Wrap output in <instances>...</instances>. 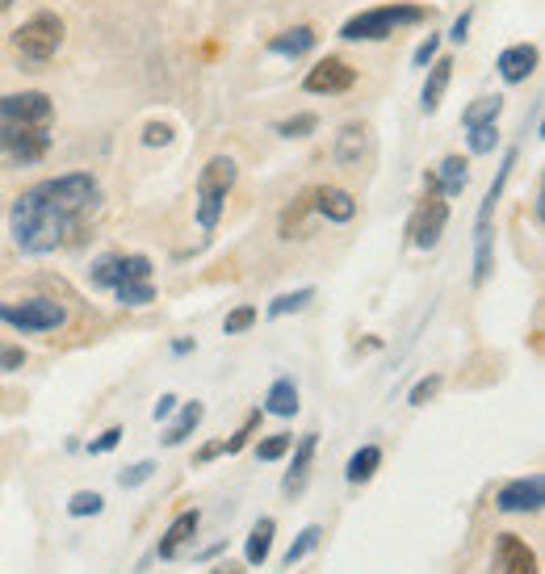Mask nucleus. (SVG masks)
<instances>
[{
	"instance_id": "obj_1",
	"label": "nucleus",
	"mask_w": 545,
	"mask_h": 574,
	"mask_svg": "<svg viewBox=\"0 0 545 574\" xmlns=\"http://www.w3.org/2000/svg\"><path fill=\"white\" fill-rule=\"evenodd\" d=\"M97 201H101V185L88 172H68V176L29 185L9 210L13 244L26 256L59 252L76 235V227L97 210Z\"/></svg>"
},
{
	"instance_id": "obj_2",
	"label": "nucleus",
	"mask_w": 545,
	"mask_h": 574,
	"mask_svg": "<svg viewBox=\"0 0 545 574\" xmlns=\"http://www.w3.org/2000/svg\"><path fill=\"white\" fill-rule=\"evenodd\" d=\"M55 106L47 93H0V151L13 164H38L51 147Z\"/></svg>"
},
{
	"instance_id": "obj_3",
	"label": "nucleus",
	"mask_w": 545,
	"mask_h": 574,
	"mask_svg": "<svg viewBox=\"0 0 545 574\" xmlns=\"http://www.w3.org/2000/svg\"><path fill=\"white\" fill-rule=\"evenodd\" d=\"M420 22H428V9H420V4H378V9H365V13L349 17L340 26V38L378 42V38H390L399 26H420Z\"/></svg>"
},
{
	"instance_id": "obj_4",
	"label": "nucleus",
	"mask_w": 545,
	"mask_h": 574,
	"mask_svg": "<svg viewBox=\"0 0 545 574\" xmlns=\"http://www.w3.org/2000/svg\"><path fill=\"white\" fill-rule=\"evenodd\" d=\"M231 185H235V160L231 156H215L210 164L202 168V176H197V222H202V231H215L218 227Z\"/></svg>"
},
{
	"instance_id": "obj_5",
	"label": "nucleus",
	"mask_w": 545,
	"mask_h": 574,
	"mask_svg": "<svg viewBox=\"0 0 545 574\" xmlns=\"http://www.w3.org/2000/svg\"><path fill=\"white\" fill-rule=\"evenodd\" d=\"M63 47V22L55 13H34L29 22L13 29V51L29 63H47Z\"/></svg>"
},
{
	"instance_id": "obj_6",
	"label": "nucleus",
	"mask_w": 545,
	"mask_h": 574,
	"mask_svg": "<svg viewBox=\"0 0 545 574\" xmlns=\"http://www.w3.org/2000/svg\"><path fill=\"white\" fill-rule=\"evenodd\" d=\"M445 222H449V197L436 190V176H424V201L415 206V219H411V247L420 252H433L445 235Z\"/></svg>"
},
{
	"instance_id": "obj_7",
	"label": "nucleus",
	"mask_w": 545,
	"mask_h": 574,
	"mask_svg": "<svg viewBox=\"0 0 545 574\" xmlns=\"http://www.w3.org/2000/svg\"><path fill=\"white\" fill-rule=\"evenodd\" d=\"M0 323L17 331H59L68 323L63 302L55 298H26V302H0Z\"/></svg>"
},
{
	"instance_id": "obj_8",
	"label": "nucleus",
	"mask_w": 545,
	"mask_h": 574,
	"mask_svg": "<svg viewBox=\"0 0 545 574\" xmlns=\"http://www.w3.org/2000/svg\"><path fill=\"white\" fill-rule=\"evenodd\" d=\"M356 84V68H349L344 59H324V63H315L311 72H306V81L302 88L306 93H315V97H336V93H349Z\"/></svg>"
},
{
	"instance_id": "obj_9",
	"label": "nucleus",
	"mask_w": 545,
	"mask_h": 574,
	"mask_svg": "<svg viewBox=\"0 0 545 574\" xmlns=\"http://www.w3.org/2000/svg\"><path fill=\"white\" fill-rule=\"evenodd\" d=\"M542 503H545V478L542 474L517 478V483H508L504 491L495 494V508H499V512H542Z\"/></svg>"
},
{
	"instance_id": "obj_10",
	"label": "nucleus",
	"mask_w": 545,
	"mask_h": 574,
	"mask_svg": "<svg viewBox=\"0 0 545 574\" xmlns=\"http://www.w3.org/2000/svg\"><path fill=\"white\" fill-rule=\"evenodd\" d=\"M495 574H537V553L524 546L520 537L504 533L495 541Z\"/></svg>"
},
{
	"instance_id": "obj_11",
	"label": "nucleus",
	"mask_w": 545,
	"mask_h": 574,
	"mask_svg": "<svg viewBox=\"0 0 545 574\" xmlns=\"http://www.w3.org/2000/svg\"><path fill=\"white\" fill-rule=\"evenodd\" d=\"M537 63H542V51L533 47V42H517V47H508L504 56H499V76L504 84H524L533 72H537Z\"/></svg>"
},
{
	"instance_id": "obj_12",
	"label": "nucleus",
	"mask_w": 545,
	"mask_h": 574,
	"mask_svg": "<svg viewBox=\"0 0 545 574\" xmlns=\"http://www.w3.org/2000/svg\"><path fill=\"white\" fill-rule=\"evenodd\" d=\"M315 449H319V437L315 432H306L299 440V449H294V457H290V469H286V483H281V491L290 494V499H299L306 491V478H311V462H315Z\"/></svg>"
},
{
	"instance_id": "obj_13",
	"label": "nucleus",
	"mask_w": 545,
	"mask_h": 574,
	"mask_svg": "<svg viewBox=\"0 0 545 574\" xmlns=\"http://www.w3.org/2000/svg\"><path fill=\"white\" fill-rule=\"evenodd\" d=\"M311 210L331 222H349L356 215V201L336 185H319V190H311Z\"/></svg>"
},
{
	"instance_id": "obj_14",
	"label": "nucleus",
	"mask_w": 545,
	"mask_h": 574,
	"mask_svg": "<svg viewBox=\"0 0 545 574\" xmlns=\"http://www.w3.org/2000/svg\"><path fill=\"white\" fill-rule=\"evenodd\" d=\"M449 76H453V63H449V59H433V63H428V81H424V93H420V110L424 113L440 110V97H445Z\"/></svg>"
},
{
	"instance_id": "obj_15",
	"label": "nucleus",
	"mask_w": 545,
	"mask_h": 574,
	"mask_svg": "<svg viewBox=\"0 0 545 574\" xmlns=\"http://www.w3.org/2000/svg\"><path fill=\"white\" fill-rule=\"evenodd\" d=\"M315 42H319V34H315V29L294 26V29H286V34H277V38H269V51L272 56L299 59V56H306V51H315Z\"/></svg>"
},
{
	"instance_id": "obj_16",
	"label": "nucleus",
	"mask_w": 545,
	"mask_h": 574,
	"mask_svg": "<svg viewBox=\"0 0 545 574\" xmlns=\"http://www.w3.org/2000/svg\"><path fill=\"white\" fill-rule=\"evenodd\" d=\"M433 176H436V190L445 193V197H462L465 181H470V164H465L462 156H445Z\"/></svg>"
},
{
	"instance_id": "obj_17",
	"label": "nucleus",
	"mask_w": 545,
	"mask_h": 574,
	"mask_svg": "<svg viewBox=\"0 0 545 574\" xmlns=\"http://www.w3.org/2000/svg\"><path fill=\"white\" fill-rule=\"evenodd\" d=\"M365 147H370V131H365V122H349L340 138H336V160L340 164H356L361 156H365Z\"/></svg>"
},
{
	"instance_id": "obj_18",
	"label": "nucleus",
	"mask_w": 545,
	"mask_h": 574,
	"mask_svg": "<svg viewBox=\"0 0 545 574\" xmlns=\"http://www.w3.org/2000/svg\"><path fill=\"white\" fill-rule=\"evenodd\" d=\"M193 533H197V512H181V516L168 524V533H164V541H160V558H177L181 553V546L190 541Z\"/></svg>"
},
{
	"instance_id": "obj_19",
	"label": "nucleus",
	"mask_w": 545,
	"mask_h": 574,
	"mask_svg": "<svg viewBox=\"0 0 545 574\" xmlns=\"http://www.w3.org/2000/svg\"><path fill=\"white\" fill-rule=\"evenodd\" d=\"M202 415H206V411H202V403H193V399H190L185 407L177 411V419H172V424L164 428V444H168V449H177L181 440H190V437H193V428L202 424Z\"/></svg>"
},
{
	"instance_id": "obj_20",
	"label": "nucleus",
	"mask_w": 545,
	"mask_h": 574,
	"mask_svg": "<svg viewBox=\"0 0 545 574\" xmlns=\"http://www.w3.org/2000/svg\"><path fill=\"white\" fill-rule=\"evenodd\" d=\"M382 465V449L378 444H365V449H356L353 462H349V469H344V478L353 483V487H361V483H370L374 474H378Z\"/></svg>"
},
{
	"instance_id": "obj_21",
	"label": "nucleus",
	"mask_w": 545,
	"mask_h": 574,
	"mask_svg": "<svg viewBox=\"0 0 545 574\" xmlns=\"http://www.w3.org/2000/svg\"><path fill=\"white\" fill-rule=\"evenodd\" d=\"M265 411H269V415H299V386L290 382V378H277V382L269 386Z\"/></svg>"
},
{
	"instance_id": "obj_22",
	"label": "nucleus",
	"mask_w": 545,
	"mask_h": 574,
	"mask_svg": "<svg viewBox=\"0 0 545 574\" xmlns=\"http://www.w3.org/2000/svg\"><path fill=\"white\" fill-rule=\"evenodd\" d=\"M272 533H277V524H272V520H261V524L252 528V537H247V549H244V558L252 562V566H261V562L269 558Z\"/></svg>"
},
{
	"instance_id": "obj_23",
	"label": "nucleus",
	"mask_w": 545,
	"mask_h": 574,
	"mask_svg": "<svg viewBox=\"0 0 545 574\" xmlns=\"http://www.w3.org/2000/svg\"><path fill=\"white\" fill-rule=\"evenodd\" d=\"M319 541H324V528H319V524H306V528L299 533V541L286 549V558H281V562H286V571H290L294 562H302V558H306L311 549L319 546Z\"/></svg>"
},
{
	"instance_id": "obj_24",
	"label": "nucleus",
	"mask_w": 545,
	"mask_h": 574,
	"mask_svg": "<svg viewBox=\"0 0 545 574\" xmlns=\"http://www.w3.org/2000/svg\"><path fill=\"white\" fill-rule=\"evenodd\" d=\"M499 110H504V97H495V93H491V97H479V101L462 113V126L470 131V126H479V122H495Z\"/></svg>"
},
{
	"instance_id": "obj_25",
	"label": "nucleus",
	"mask_w": 545,
	"mask_h": 574,
	"mask_svg": "<svg viewBox=\"0 0 545 574\" xmlns=\"http://www.w3.org/2000/svg\"><path fill=\"white\" fill-rule=\"evenodd\" d=\"M113 298L122 306H147V302H156V281H126L113 290Z\"/></svg>"
},
{
	"instance_id": "obj_26",
	"label": "nucleus",
	"mask_w": 545,
	"mask_h": 574,
	"mask_svg": "<svg viewBox=\"0 0 545 574\" xmlns=\"http://www.w3.org/2000/svg\"><path fill=\"white\" fill-rule=\"evenodd\" d=\"M311 298H315V290H294V294H281V298H272L269 319H281V315H299V310H306V306H311Z\"/></svg>"
},
{
	"instance_id": "obj_27",
	"label": "nucleus",
	"mask_w": 545,
	"mask_h": 574,
	"mask_svg": "<svg viewBox=\"0 0 545 574\" xmlns=\"http://www.w3.org/2000/svg\"><path fill=\"white\" fill-rule=\"evenodd\" d=\"M495 147H499V126H495V122L470 126V151H474V156H491Z\"/></svg>"
},
{
	"instance_id": "obj_28",
	"label": "nucleus",
	"mask_w": 545,
	"mask_h": 574,
	"mask_svg": "<svg viewBox=\"0 0 545 574\" xmlns=\"http://www.w3.org/2000/svg\"><path fill=\"white\" fill-rule=\"evenodd\" d=\"M118 265H122V256H118V252H109V256H101V260H97V265H93V285H97V290H113V281H118Z\"/></svg>"
},
{
	"instance_id": "obj_29",
	"label": "nucleus",
	"mask_w": 545,
	"mask_h": 574,
	"mask_svg": "<svg viewBox=\"0 0 545 574\" xmlns=\"http://www.w3.org/2000/svg\"><path fill=\"white\" fill-rule=\"evenodd\" d=\"M315 126H319V118H315V113H294V118L277 122V135L281 138H306Z\"/></svg>"
},
{
	"instance_id": "obj_30",
	"label": "nucleus",
	"mask_w": 545,
	"mask_h": 574,
	"mask_svg": "<svg viewBox=\"0 0 545 574\" xmlns=\"http://www.w3.org/2000/svg\"><path fill=\"white\" fill-rule=\"evenodd\" d=\"M101 508H106V499L97 491H76L72 494V503H68L72 516H101Z\"/></svg>"
},
{
	"instance_id": "obj_31",
	"label": "nucleus",
	"mask_w": 545,
	"mask_h": 574,
	"mask_svg": "<svg viewBox=\"0 0 545 574\" xmlns=\"http://www.w3.org/2000/svg\"><path fill=\"white\" fill-rule=\"evenodd\" d=\"M152 474H156V462H138V465H131V469H122V474H118V487H122V491H131V487H143V483H147Z\"/></svg>"
},
{
	"instance_id": "obj_32",
	"label": "nucleus",
	"mask_w": 545,
	"mask_h": 574,
	"mask_svg": "<svg viewBox=\"0 0 545 574\" xmlns=\"http://www.w3.org/2000/svg\"><path fill=\"white\" fill-rule=\"evenodd\" d=\"M252 323H256V306H235V310L227 315L222 331H227V335H240V331H247Z\"/></svg>"
},
{
	"instance_id": "obj_33",
	"label": "nucleus",
	"mask_w": 545,
	"mask_h": 574,
	"mask_svg": "<svg viewBox=\"0 0 545 574\" xmlns=\"http://www.w3.org/2000/svg\"><path fill=\"white\" fill-rule=\"evenodd\" d=\"M436 390H440V378H424V382H415L411 386V394H408V403L411 407H424V403H428V399H436Z\"/></svg>"
},
{
	"instance_id": "obj_34",
	"label": "nucleus",
	"mask_w": 545,
	"mask_h": 574,
	"mask_svg": "<svg viewBox=\"0 0 545 574\" xmlns=\"http://www.w3.org/2000/svg\"><path fill=\"white\" fill-rule=\"evenodd\" d=\"M256 424H261V411H252V415H247L244 424H240V432H235V437L227 440V453H240V449H244V444H247V437L256 432Z\"/></svg>"
},
{
	"instance_id": "obj_35",
	"label": "nucleus",
	"mask_w": 545,
	"mask_h": 574,
	"mask_svg": "<svg viewBox=\"0 0 545 574\" xmlns=\"http://www.w3.org/2000/svg\"><path fill=\"white\" fill-rule=\"evenodd\" d=\"M286 453H290V437H269L261 449H256L261 462H277V457H286Z\"/></svg>"
},
{
	"instance_id": "obj_36",
	"label": "nucleus",
	"mask_w": 545,
	"mask_h": 574,
	"mask_svg": "<svg viewBox=\"0 0 545 574\" xmlns=\"http://www.w3.org/2000/svg\"><path fill=\"white\" fill-rule=\"evenodd\" d=\"M143 143H147V147H168V143H172V126H168V122H147Z\"/></svg>"
},
{
	"instance_id": "obj_37",
	"label": "nucleus",
	"mask_w": 545,
	"mask_h": 574,
	"mask_svg": "<svg viewBox=\"0 0 545 574\" xmlns=\"http://www.w3.org/2000/svg\"><path fill=\"white\" fill-rule=\"evenodd\" d=\"M436 47H440V38H436V34H428V38L415 47V63H420V68H428V63L436 59Z\"/></svg>"
},
{
	"instance_id": "obj_38",
	"label": "nucleus",
	"mask_w": 545,
	"mask_h": 574,
	"mask_svg": "<svg viewBox=\"0 0 545 574\" xmlns=\"http://www.w3.org/2000/svg\"><path fill=\"white\" fill-rule=\"evenodd\" d=\"M118 440H122V428H109V432H101V437L88 444V453H109Z\"/></svg>"
},
{
	"instance_id": "obj_39",
	"label": "nucleus",
	"mask_w": 545,
	"mask_h": 574,
	"mask_svg": "<svg viewBox=\"0 0 545 574\" xmlns=\"http://www.w3.org/2000/svg\"><path fill=\"white\" fill-rule=\"evenodd\" d=\"M22 365H26V353H22V349H0V369L13 374V369H22Z\"/></svg>"
},
{
	"instance_id": "obj_40",
	"label": "nucleus",
	"mask_w": 545,
	"mask_h": 574,
	"mask_svg": "<svg viewBox=\"0 0 545 574\" xmlns=\"http://www.w3.org/2000/svg\"><path fill=\"white\" fill-rule=\"evenodd\" d=\"M177 407H181V399H177V394H160V399H156V419H168Z\"/></svg>"
},
{
	"instance_id": "obj_41",
	"label": "nucleus",
	"mask_w": 545,
	"mask_h": 574,
	"mask_svg": "<svg viewBox=\"0 0 545 574\" xmlns=\"http://www.w3.org/2000/svg\"><path fill=\"white\" fill-rule=\"evenodd\" d=\"M470 22H474V17H470V13H462V17L453 22V29H449V38H453V42H465V38H470V34H465V29H470Z\"/></svg>"
},
{
	"instance_id": "obj_42",
	"label": "nucleus",
	"mask_w": 545,
	"mask_h": 574,
	"mask_svg": "<svg viewBox=\"0 0 545 574\" xmlns=\"http://www.w3.org/2000/svg\"><path fill=\"white\" fill-rule=\"evenodd\" d=\"M222 453V440H215V444H206L202 453H197V462H210V457H218Z\"/></svg>"
},
{
	"instance_id": "obj_43",
	"label": "nucleus",
	"mask_w": 545,
	"mask_h": 574,
	"mask_svg": "<svg viewBox=\"0 0 545 574\" xmlns=\"http://www.w3.org/2000/svg\"><path fill=\"white\" fill-rule=\"evenodd\" d=\"M172 353H177V356L193 353V340H177V344H172Z\"/></svg>"
},
{
	"instance_id": "obj_44",
	"label": "nucleus",
	"mask_w": 545,
	"mask_h": 574,
	"mask_svg": "<svg viewBox=\"0 0 545 574\" xmlns=\"http://www.w3.org/2000/svg\"><path fill=\"white\" fill-rule=\"evenodd\" d=\"M9 4H13V0H0V13H4V9H9Z\"/></svg>"
}]
</instances>
